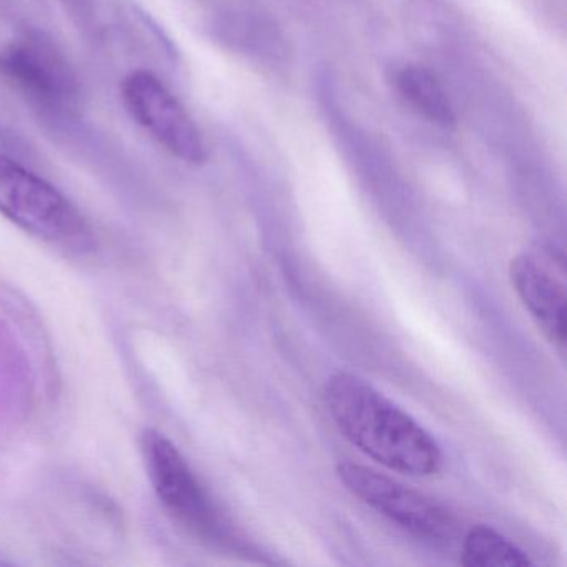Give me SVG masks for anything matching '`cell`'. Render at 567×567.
<instances>
[{
    "label": "cell",
    "instance_id": "9",
    "mask_svg": "<svg viewBox=\"0 0 567 567\" xmlns=\"http://www.w3.org/2000/svg\"><path fill=\"white\" fill-rule=\"evenodd\" d=\"M396 89L404 104L420 117L444 131H453L457 124L456 111L440 79L417 64H406L393 75Z\"/></svg>",
    "mask_w": 567,
    "mask_h": 567
},
{
    "label": "cell",
    "instance_id": "10",
    "mask_svg": "<svg viewBox=\"0 0 567 567\" xmlns=\"http://www.w3.org/2000/svg\"><path fill=\"white\" fill-rule=\"evenodd\" d=\"M460 563L466 567H527L534 560L499 530L477 524L464 536Z\"/></svg>",
    "mask_w": 567,
    "mask_h": 567
},
{
    "label": "cell",
    "instance_id": "5",
    "mask_svg": "<svg viewBox=\"0 0 567 567\" xmlns=\"http://www.w3.org/2000/svg\"><path fill=\"white\" fill-rule=\"evenodd\" d=\"M142 454L148 480L175 520L197 536L207 539L220 536L214 504L177 446L158 431L145 430Z\"/></svg>",
    "mask_w": 567,
    "mask_h": 567
},
{
    "label": "cell",
    "instance_id": "4",
    "mask_svg": "<svg viewBox=\"0 0 567 567\" xmlns=\"http://www.w3.org/2000/svg\"><path fill=\"white\" fill-rule=\"evenodd\" d=\"M122 102L132 121L165 152L188 165L207 161L200 128L184 105L148 71H134L122 82Z\"/></svg>",
    "mask_w": 567,
    "mask_h": 567
},
{
    "label": "cell",
    "instance_id": "11",
    "mask_svg": "<svg viewBox=\"0 0 567 567\" xmlns=\"http://www.w3.org/2000/svg\"><path fill=\"white\" fill-rule=\"evenodd\" d=\"M64 4L68 6V11H71L72 18H74L79 24L85 25L91 22V0H64Z\"/></svg>",
    "mask_w": 567,
    "mask_h": 567
},
{
    "label": "cell",
    "instance_id": "8",
    "mask_svg": "<svg viewBox=\"0 0 567 567\" xmlns=\"http://www.w3.org/2000/svg\"><path fill=\"white\" fill-rule=\"evenodd\" d=\"M509 278L520 303L554 347H566V285L556 268L536 254H519L509 264Z\"/></svg>",
    "mask_w": 567,
    "mask_h": 567
},
{
    "label": "cell",
    "instance_id": "3",
    "mask_svg": "<svg viewBox=\"0 0 567 567\" xmlns=\"http://www.w3.org/2000/svg\"><path fill=\"white\" fill-rule=\"evenodd\" d=\"M0 79L51 124L68 127L78 112V75L41 32H28L0 49Z\"/></svg>",
    "mask_w": 567,
    "mask_h": 567
},
{
    "label": "cell",
    "instance_id": "6",
    "mask_svg": "<svg viewBox=\"0 0 567 567\" xmlns=\"http://www.w3.org/2000/svg\"><path fill=\"white\" fill-rule=\"evenodd\" d=\"M337 474L343 486L361 503L414 536L443 540L453 534V517L443 506L393 477L351 461L338 463Z\"/></svg>",
    "mask_w": 567,
    "mask_h": 567
},
{
    "label": "cell",
    "instance_id": "2",
    "mask_svg": "<svg viewBox=\"0 0 567 567\" xmlns=\"http://www.w3.org/2000/svg\"><path fill=\"white\" fill-rule=\"evenodd\" d=\"M0 215L55 247L78 251L92 247L91 228L78 207L6 152H0Z\"/></svg>",
    "mask_w": 567,
    "mask_h": 567
},
{
    "label": "cell",
    "instance_id": "1",
    "mask_svg": "<svg viewBox=\"0 0 567 567\" xmlns=\"http://www.w3.org/2000/svg\"><path fill=\"white\" fill-rule=\"evenodd\" d=\"M324 403L340 433L381 466L411 476H433L443 467L430 431L358 374H331Z\"/></svg>",
    "mask_w": 567,
    "mask_h": 567
},
{
    "label": "cell",
    "instance_id": "7",
    "mask_svg": "<svg viewBox=\"0 0 567 567\" xmlns=\"http://www.w3.org/2000/svg\"><path fill=\"white\" fill-rule=\"evenodd\" d=\"M208 38L224 51L258 65L284 69L290 58L288 39L277 19L260 9L225 8L205 22Z\"/></svg>",
    "mask_w": 567,
    "mask_h": 567
}]
</instances>
